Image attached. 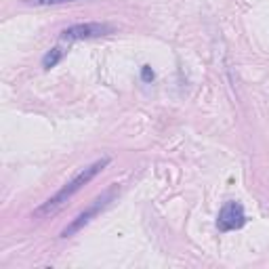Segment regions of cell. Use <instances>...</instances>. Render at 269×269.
<instances>
[{"instance_id": "6da1fadb", "label": "cell", "mask_w": 269, "mask_h": 269, "mask_svg": "<svg viewBox=\"0 0 269 269\" xmlns=\"http://www.w3.org/2000/svg\"><path fill=\"white\" fill-rule=\"evenodd\" d=\"M109 164V156H103L101 160H97V162H93L91 166H86V168H82V170H78L70 181H67L53 198H49L47 202H44L42 206H38L36 210H34V215L36 217H49V215H55V213H59L65 204H67V200H70L74 194H78L86 183H91L93 179L105 168Z\"/></svg>"}, {"instance_id": "7a4b0ae2", "label": "cell", "mask_w": 269, "mask_h": 269, "mask_svg": "<svg viewBox=\"0 0 269 269\" xmlns=\"http://www.w3.org/2000/svg\"><path fill=\"white\" fill-rule=\"evenodd\" d=\"M114 196H116V187H111V189H107L103 196H99L95 202H93V204L91 206H88L86 210H82L72 223H70V225H67L63 232H61V238H70V236H74V234H78L84 225H88V223H91L93 221V217H97L107 204H109V202L111 200H114Z\"/></svg>"}, {"instance_id": "3957f363", "label": "cell", "mask_w": 269, "mask_h": 269, "mask_svg": "<svg viewBox=\"0 0 269 269\" xmlns=\"http://www.w3.org/2000/svg\"><path fill=\"white\" fill-rule=\"evenodd\" d=\"M114 34V26L109 24H99V21H88V24H76L65 28L59 38L63 42H76V40H91V38H99V36H109Z\"/></svg>"}, {"instance_id": "277c9868", "label": "cell", "mask_w": 269, "mask_h": 269, "mask_svg": "<svg viewBox=\"0 0 269 269\" xmlns=\"http://www.w3.org/2000/svg\"><path fill=\"white\" fill-rule=\"evenodd\" d=\"M246 223V215H244V206L240 202H227L225 206L221 208L219 219H217V227L221 232H232V229H240Z\"/></svg>"}, {"instance_id": "5b68a950", "label": "cell", "mask_w": 269, "mask_h": 269, "mask_svg": "<svg viewBox=\"0 0 269 269\" xmlns=\"http://www.w3.org/2000/svg\"><path fill=\"white\" fill-rule=\"evenodd\" d=\"M63 57H65V51L59 49V47H55V49L47 51V55L42 57V67H44V70H51V67H55Z\"/></svg>"}, {"instance_id": "8992f818", "label": "cell", "mask_w": 269, "mask_h": 269, "mask_svg": "<svg viewBox=\"0 0 269 269\" xmlns=\"http://www.w3.org/2000/svg\"><path fill=\"white\" fill-rule=\"evenodd\" d=\"M67 3H78V0H24L28 7H55V5H67Z\"/></svg>"}, {"instance_id": "52a82bcc", "label": "cell", "mask_w": 269, "mask_h": 269, "mask_svg": "<svg viewBox=\"0 0 269 269\" xmlns=\"http://www.w3.org/2000/svg\"><path fill=\"white\" fill-rule=\"evenodd\" d=\"M153 78H156V72L151 70V65H143V67H141V80L149 84Z\"/></svg>"}]
</instances>
